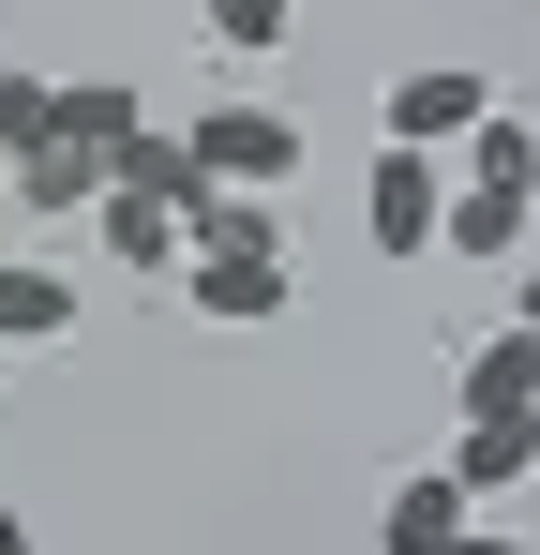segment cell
<instances>
[{"label":"cell","mask_w":540,"mask_h":555,"mask_svg":"<svg viewBox=\"0 0 540 555\" xmlns=\"http://www.w3.org/2000/svg\"><path fill=\"white\" fill-rule=\"evenodd\" d=\"M436 225H450V151H375L360 241H375V256H436Z\"/></svg>","instance_id":"6da1fadb"},{"label":"cell","mask_w":540,"mask_h":555,"mask_svg":"<svg viewBox=\"0 0 540 555\" xmlns=\"http://www.w3.org/2000/svg\"><path fill=\"white\" fill-rule=\"evenodd\" d=\"M195 166L241 181V195H285L300 181V120L285 105H195Z\"/></svg>","instance_id":"7a4b0ae2"},{"label":"cell","mask_w":540,"mask_h":555,"mask_svg":"<svg viewBox=\"0 0 540 555\" xmlns=\"http://www.w3.org/2000/svg\"><path fill=\"white\" fill-rule=\"evenodd\" d=\"M480 105H496V76H465V61H421V76H390V151H465L480 135Z\"/></svg>","instance_id":"3957f363"},{"label":"cell","mask_w":540,"mask_h":555,"mask_svg":"<svg viewBox=\"0 0 540 555\" xmlns=\"http://www.w3.org/2000/svg\"><path fill=\"white\" fill-rule=\"evenodd\" d=\"M180 300H195L210 331H270V315H285V256H226V241H195V256H180Z\"/></svg>","instance_id":"277c9868"},{"label":"cell","mask_w":540,"mask_h":555,"mask_svg":"<svg viewBox=\"0 0 540 555\" xmlns=\"http://www.w3.org/2000/svg\"><path fill=\"white\" fill-rule=\"evenodd\" d=\"M450 480H465V495H526L540 480V405H465V436H450Z\"/></svg>","instance_id":"5b68a950"},{"label":"cell","mask_w":540,"mask_h":555,"mask_svg":"<svg viewBox=\"0 0 540 555\" xmlns=\"http://www.w3.org/2000/svg\"><path fill=\"white\" fill-rule=\"evenodd\" d=\"M465 511H480V495H465L450 465H421V480H390V511H375V555H450V541H465Z\"/></svg>","instance_id":"8992f818"},{"label":"cell","mask_w":540,"mask_h":555,"mask_svg":"<svg viewBox=\"0 0 540 555\" xmlns=\"http://www.w3.org/2000/svg\"><path fill=\"white\" fill-rule=\"evenodd\" d=\"M105 181H120V195H166L180 225H195V195H210V166H195V135H166V120H136V135L105 151Z\"/></svg>","instance_id":"52a82bcc"},{"label":"cell","mask_w":540,"mask_h":555,"mask_svg":"<svg viewBox=\"0 0 540 555\" xmlns=\"http://www.w3.org/2000/svg\"><path fill=\"white\" fill-rule=\"evenodd\" d=\"M0 346H76V271L0 256Z\"/></svg>","instance_id":"ba28073f"},{"label":"cell","mask_w":540,"mask_h":555,"mask_svg":"<svg viewBox=\"0 0 540 555\" xmlns=\"http://www.w3.org/2000/svg\"><path fill=\"white\" fill-rule=\"evenodd\" d=\"M90 225H105V256H120V271H180V256H195V225H180L166 195H120V181H105Z\"/></svg>","instance_id":"9c48e42d"},{"label":"cell","mask_w":540,"mask_h":555,"mask_svg":"<svg viewBox=\"0 0 540 555\" xmlns=\"http://www.w3.org/2000/svg\"><path fill=\"white\" fill-rule=\"evenodd\" d=\"M450 181H480V195H540V120H511V105H480V135L450 151Z\"/></svg>","instance_id":"30bf717a"},{"label":"cell","mask_w":540,"mask_h":555,"mask_svg":"<svg viewBox=\"0 0 540 555\" xmlns=\"http://www.w3.org/2000/svg\"><path fill=\"white\" fill-rule=\"evenodd\" d=\"M15 210H105V151L30 135V151H15Z\"/></svg>","instance_id":"8fae6325"},{"label":"cell","mask_w":540,"mask_h":555,"mask_svg":"<svg viewBox=\"0 0 540 555\" xmlns=\"http://www.w3.org/2000/svg\"><path fill=\"white\" fill-rule=\"evenodd\" d=\"M526 210H540V195H480V181H450L436 256H480V271H496V256H526Z\"/></svg>","instance_id":"7c38bea8"},{"label":"cell","mask_w":540,"mask_h":555,"mask_svg":"<svg viewBox=\"0 0 540 555\" xmlns=\"http://www.w3.org/2000/svg\"><path fill=\"white\" fill-rule=\"evenodd\" d=\"M465 405H540V331H526V315L465 346Z\"/></svg>","instance_id":"4fadbf2b"},{"label":"cell","mask_w":540,"mask_h":555,"mask_svg":"<svg viewBox=\"0 0 540 555\" xmlns=\"http://www.w3.org/2000/svg\"><path fill=\"white\" fill-rule=\"evenodd\" d=\"M195 241H226V256H285V210L241 195V181H210V195H195Z\"/></svg>","instance_id":"5bb4252c"},{"label":"cell","mask_w":540,"mask_h":555,"mask_svg":"<svg viewBox=\"0 0 540 555\" xmlns=\"http://www.w3.org/2000/svg\"><path fill=\"white\" fill-rule=\"evenodd\" d=\"M136 120H151V105L120 91V76H61V135H76V151H120Z\"/></svg>","instance_id":"9a60e30c"},{"label":"cell","mask_w":540,"mask_h":555,"mask_svg":"<svg viewBox=\"0 0 540 555\" xmlns=\"http://www.w3.org/2000/svg\"><path fill=\"white\" fill-rule=\"evenodd\" d=\"M195 15H210V46H226V61H270V46L300 30V0H195Z\"/></svg>","instance_id":"2e32d148"},{"label":"cell","mask_w":540,"mask_h":555,"mask_svg":"<svg viewBox=\"0 0 540 555\" xmlns=\"http://www.w3.org/2000/svg\"><path fill=\"white\" fill-rule=\"evenodd\" d=\"M30 135H61V76H0V151H30Z\"/></svg>","instance_id":"e0dca14e"},{"label":"cell","mask_w":540,"mask_h":555,"mask_svg":"<svg viewBox=\"0 0 540 555\" xmlns=\"http://www.w3.org/2000/svg\"><path fill=\"white\" fill-rule=\"evenodd\" d=\"M450 555H526V541H511V526H480V511H465V541H450Z\"/></svg>","instance_id":"ac0fdd59"},{"label":"cell","mask_w":540,"mask_h":555,"mask_svg":"<svg viewBox=\"0 0 540 555\" xmlns=\"http://www.w3.org/2000/svg\"><path fill=\"white\" fill-rule=\"evenodd\" d=\"M0 555H30V526H15V511H0Z\"/></svg>","instance_id":"d6986e66"},{"label":"cell","mask_w":540,"mask_h":555,"mask_svg":"<svg viewBox=\"0 0 540 555\" xmlns=\"http://www.w3.org/2000/svg\"><path fill=\"white\" fill-rule=\"evenodd\" d=\"M511 315H526V331H540V271H526V300H511Z\"/></svg>","instance_id":"ffe728a7"}]
</instances>
